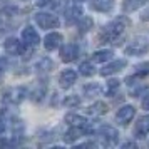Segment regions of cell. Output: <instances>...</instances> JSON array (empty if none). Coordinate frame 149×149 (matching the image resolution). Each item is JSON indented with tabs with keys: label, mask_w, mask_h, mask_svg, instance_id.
Returning a JSON list of instances; mask_svg holds the SVG:
<instances>
[{
	"label": "cell",
	"mask_w": 149,
	"mask_h": 149,
	"mask_svg": "<svg viewBox=\"0 0 149 149\" xmlns=\"http://www.w3.org/2000/svg\"><path fill=\"white\" fill-rule=\"evenodd\" d=\"M148 49H149V39L142 37V35H137L131 40L127 47L124 49V52H126V55H142L148 52Z\"/></svg>",
	"instance_id": "1"
},
{
	"label": "cell",
	"mask_w": 149,
	"mask_h": 149,
	"mask_svg": "<svg viewBox=\"0 0 149 149\" xmlns=\"http://www.w3.org/2000/svg\"><path fill=\"white\" fill-rule=\"evenodd\" d=\"M126 24H127V20H126V19H121V20L117 19V20L111 22V24H107V25L104 27L101 37H104L106 40H116V39H117L122 32H124Z\"/></svg>",
	"instance_id": "2"
},
{
	"label": "cell",
	"mask_w": 149,
	"mask_h": 149,
	"mask_svg": "<svg viewBox=\"0 0 149 149\" xmlns=\"http://www.w3.org/2000/svg\"><path fill=\"white\" fill-rule=\"evenodd\" d=\"M35 24L40 29H45V30H50V29H57L61 25L59 22V17L54 14H49V12H39L35 14Z\"/></svg>",
	"instance_id": "3"
},
{
	"label": "cell",
	"mask_w": 149,
	"mask_h": 149,
	"mask_svg": "<svg viewBox=\"0 0 149 149\" xmlns=\"http://www.w3.org/2000/svg\"><path fill=\"white\" fill-rule=\"evenodd\" d=\"M25 95H27V91L25 87H12L5 91L3 92V102L5 104H20L24 99H25Z\"/></svg>",
	"instance_id": "4"
},
{
	"label": "cell",
	"mask_w": 149,
	"mask_h": 149,
	"mask_svg": "<svg viewBox=\"0 0 149 149\" xmlns=\"http://www.w3.org/2000/svg\"><path fill=\"white\" fill-rule=\"evenodd\" d=\"M22 40H24V44L29 45V47H35V45H39L40 37H39V34H37V30H35L34 27L27 25V27L22 30Z\"/></svg>",
	"instance_id": "5"
},
{
	"label": "cell",
	"mask_w": 149,
	"mask_h": 149,
	"mask_svg": "<svg viewBox=\"0 0 149 149\" xmlns=\"http://www.w3.org/2000/svg\"><path fill=\"white\" fill-rule=\"evenodd\" d=\"M89 129L87 126H70V129H69L67 132L64 134V141L65 142H75L77 139H81L84 134H87Z\"/></svg>",
	"instance_id": "6"
},
{
	"label": "cell",
	"mask_w": 149,
	"mask_h": 149,
	"mask_svg": "<svg viewBox=\"0 0 149 149\" xmlns=\"http://www.w3.org/2000/svg\"><path fill=\"white\" fill-rule=\"evenodd\" d=\"M75 81H77V72L72 70V69H65V70H62L61 75H59V84H61L62 89L72 87Z\"/></svg>",
	"instance_id": "7"
},
{
	"label": "cell",
	"mask_w": 149,
	"mask_h": 149,
	"mask_svg": "<svg viewBox=\"0 0 149 149\" xmlns=\"http://www.w3.org/2000/svg\"><path fill=\"white\" fill-rule=\"evenodd\" d=\"M136 116V107L134 106H122L119 111H117V114H116V119L121 122V124H129V122L132 121V117Z\"/></svg>",
	"instance_id": "8"
},
{
	"label": "cell",
	"mask_w": 149,
	"mask_h": 149,
	"mask_svg": "<svg viewBox=\"0 0 149 149\" xmlns=\"http://www.w3.org/2000/svg\"><path fill=\"white\" fill-rule=\"evenodd\" d=\"M149 134V114L148 116H142L137 119L134 126V136L137 139H142V137H146Z\"/></svg>",
	"instance_id": "9"
},
{
	"label": "cell",
	"mask_w": 149,
	"mask_h": 149,
	"mask_svg": "<svg viewBox=\"0 0 149 149\" xmlns=\"http://www.w3.org/2000/svg\"><path fill=\"white\" fill-rule=\"evenodd\" d=\"M62 42H64L62 34H59V32H50L44 39V47H45V50H55Z\"/></svg>",
	"instance_id": "10"
},
{
	"label": "cell",
	"mask_w": 149,
	"mask_h": 149,
	"mask_svg": "<svg viewBox=\"0 0 149 149\" xmlns=\"http://www.w3.org/2000/svg\"><path fill=\"white\" fill-rule=\"evenodd\" d=\"M77 55H79V47H77L75 44H65V45L61 49V59L64 62L75 61Z\"/></svg>",
	"instance_id": "11"
},
{
	"label": "cell",
	"mask_w": 149,
	"mask_h": 149,
	"mask_svg": "<svg viewBox=\"0 0 149 149\" xmlns=\"http://www.w3.org/2000/svg\"><path fill=\"white\" fill-rule=\"evenodd\" d=\"M97 134L104 139L106 144H114L117 141V136H119L117 131L114 127H111V126H101V127L97 129Z\"/></svg>",
	"instance_id": "12"
},
{
	"label": "cell",
	"mask_w": 149,
	"mask_h": 149,
	"mask_svg": "<svg viewBox=\"0 0 149 149\" xmlns=\"http://www.w3.org/2000/svg\"><path fill=\"white\" fill-rule=\"evenodd\" d=\"M126 65H127V61H126V59L112 61V62H109V64H106V67L101 70V75H112V74H116V72L122 70Z\"/></svg>",
	"instance_id": "13"
},
{
	"label": "cell",
	"mask_w": 149,
	"mask_h": 149,
	"mask_svg": "<svg viewBox=\"0 0 149 149\" xmlns=\"http://www.w3.org/2000/svg\"><path fill=\"white\" fill-rule=\"evenodd\" d=\"M91 7L94 10H97V12L106 14V12H111L114 8V0H92Z\"/></svg>",
	"instance_id": "14"
},
{
	"label": "cell",
	"mask_w": 149,
	"mask_h": 149,
	"mask_svg": "<svg viewBox=\"0 0 149 149\" xmlns=\"http://www.w3.org/2000/svg\"><path fill=\"white\" fill-rule=\"evenodd\" d=\"M82 15H84V8H82L81 5H72V7L65 12V19H67L69 24H74V22L81 20Z\"/></svg>",
	"instance_id": "15"
},
{
	"label": "cell",
	"mask_w": 149,
	"mask_h": 149,
	"mask_svg": "<svg viewBox=\"0 0 149 149\" xmlns=\"http://www.w3.org/2000/svg\"><path fill=\"white\" fill-rule=\"evenodd\" d=\"M3 47H5V52L10 55H17L22 52V45L20 42L17 40V39H14V37H8L7 40L3 42Z\"/></svg>",
	"instance_id": "16"
},
{
	"label": "cell",
	"mask_w": 149,
	"mask_h": 149,
	"mask_svg": "<svg viewBox=\"0 0 149 149\" xmlns=\"http://www.w3.org/2000/svg\"><path fill=\"white\" fill-rule=\"evenodd\" d=\"M52 67H54V62L50 61L49 57H40L39 61L35 62V69H37L39 74H47V72L52 70Z\"/></svg>",
	"instance_id": "17"
},
{
	"label": "cell",
	"mask_w": 149,
	"mask_h": 149,
	"mask_svg": "<svg viewBox=\"0 0 149 149\" xmlns=\"http://www.w3.org/2000/svg\"><path fill=\"white\" fill-rule=\"evenodd\" d=\"M87 112L91 116H102V114H106V112H107V104L97 101V102H94L92 106H89Z\"/></svg>",
	"instance_id": "18"
},
{
	"label": "cell",
	"mask_w": 149,
	"mask_h": 149,
	"mask_svg": "<svg viewBox=\"0 0 149 149\" xmlns=\"http://www.w3.org/2000/svg\"><path fill=\"white\" fill-rule=\"evenodd\" d=\"M65 122L69 126H87V119L81 114H67L65 116Z\"/></svg>",
	"instance_id": "19"
},
{
	"label": "cell",
	"mask_w": 149,
	"mask_h": 149,
	"mask_svg": "<svg viewBox=\"0 0 149 149\" xmlns=\"http://www.w3.org/2000/svg\"><path fill=\"white\" fill-rule=\"evenodd\" d=\"M148 0H124L122 2V8L124 12H134L137 8H141Z\"/></svg>",
	"instance_id": "20"
},
{
	"label": "cell",
	"mask_w": 149,
	"mask_h": 149,
	"mask_svg": "<svg viewBox=\"0 0 149 149\" xmlns=\"http://www.w3.org/2000/svg\"><path fill=\"white\" fill-rule=\"evenodd\" d=\"M112 50H107V49H104V50H97L92 54V62H109L112 59Z\"/></svg>",
	"instance_id": "21"
},
{
	"label": "cell",
	"mask_w": 149,
	"mask_h": 149,
	"mask_svg": "<svg viewBox=\"0 0 149 149\" xmlns=\"http://www.w3.org/2000/svg\"><path fill=\"white\" fill-rule=\"evenodd\" d=\"M77 27H79V30H81L82 34L89 32V30L92 29V19H89V17H82L81 20L77 22Z\"/></svg>",
	"instance_id": "22"
},
{
	"label": "cell",
	"mask_w": 149,
	"mask_h": 149,
	"mask_svg": "<svg viewBox=\"0 0 149 149\" xmlns=\"http://www.w3.org/2000/svg\"><path fill=\"white\" fill-rule=\"evenodd\" d=\"M101 94V87L97 84H89L84 87V95L86 97H95V95Z\"/></svg>",
	"instance_id": "23"
},
{
	"label": "cell",
	"mask_w": 149,
	"mask_h": 149,
	"mask_svg": "<svg viewBox=\"0 0 149 149\" xmlns=\"http://www.w3.org/2000/svg\"><path fill=\"white\" fill-rule=\"evenodd\" d=\"M79 72L82 75H86V77H91V75L94 74V65H92V62H82L81 65H79Z\"/></svg>",
	"instance_id": "24"
},
{
	"label": "cell",
	"mask_w": 149,
	"mask_h": 149,
	"mask_svg": "<svg viewBox=\"0 0 149 149\" xmlns=\"http://www.w3.org/2000/svg\"><path fill=\"white\" fill-rule=\"evenodd\" d=\"M117 91H119V81H116V79L109 81V82H107V89H106L107 95H114Z\"/></svg>",
	"instance_id": "25"
},
{
	"label": "cell",
	"mask_w": 149,
	"mask_h": 149,
	"mask_svg": "<svg viewBox=\"0 0 149 149\" xmlns=\"http://www.w3.org/2000/svg\"><path fill=\"white\" fill-rule=\"evenodd\" d=\"M64 104H65L67 107H75V106H79V104H81V99H79L77 95H69V97H65Z\"/></svg>",
	"instance_id": "26"
},
{
	"label": "cell",
	"mask_w": 149,
	"mask_h": 149,
	"mask_svg": "<svg viewBox=\"0 0 149 149\" xmlns=\"http://www.w3.org/2000/svg\"><path fill=\"white\" fill-rule=\"evenodd\" d=\"M44 92H45V84H42L40 89H39V86L34 89V92H32V95H34V101H40L42 97H44Z\"/></svg>",
	"instance_id": "27"
},
{
	"label": "cell",
	"mask_w": 149,
	"mask_h": 149,
	"mask_svg": "<svg viewBox=\"0 0 149 149\" xmlns=\"http://www.w3.org/2000/svg\"><path fill=\"white\" fill-rule=\"evenodd\" d=\"M136 72H137L139 75L149 74V62H146V64H139V65L136 67Z\"/></svg>",
	"instance_id": "28"
},
{
	"label": "cell",
	"mask_w": 149,
	"mask_h": 149,
	"mask_svg": "<svg viewBox=\"0 0 149 149\" xmlns=\"http://www.w3.org/2000/svg\"><path fill=\"white\" fill-rule=\"evenodd\" d=\"M50 2H54V0H37L35 3H37L39 7H45V5H49V3H50Z\"/></svg>",
	"instance_id": "29"
},
{
	"label": "cell",
	"mask_w": 149,
	"mask_h": 149,
	"mask_svg": "<svg viewBox=\"0 0 149 149\" xmlns=\"http://www.w3.org/2000/svg\"><path fill=\"white\" fill-rule=\"evenodd\" d=\"M142 107L148 109V111H149V95L146 97V99H144V101H142Z\"/></svg>",
	"instance_id": "30"
},
{
	"label": "cell",
	"mask_w": 149,
	"mask_h": 149,
	"mask_svg": "<svg viewBox=\"0 0 149 149\" xmlns=\"http://www.w3.org/2000/svg\"><path fill=\"white\" fill-rule=\"evenodd\" d=\"M3 131H5V122L0 119V134H3Z\"/></svg>",
	"instance_id": "31"
},
{
	"label": "cell",
	"mask_w": 149,
	"mask_h": 149,
	"mask_svg": "<svg viewBox=\"0 0 149 149\" xmlns=\"http://www.w3.org/2000/svg\"><path fill=\"white\" fill-rule=\"evenodd\" d=\"M3 67H5V61H0V75L3 72Z\"/></svg>",
	"instance_id": "32"
},
{
	"label": "cell",
	"mask_w": 149,
	"mask_h": 149,
	"mask_svg": "<svg viewBox=\"0 0 149 149\" xmlns=\"http://www.w3.org/2000/svg\"><path fill=\"white\" fill-rule=\"evenodd\" d=\"M124 148H136V144H134V142H126V144H124Z\"/></svg>",
	"instance_id": "33"
}]
</instances>
